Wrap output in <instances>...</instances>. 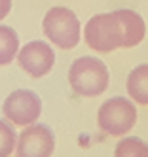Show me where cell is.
Segmentation results:
<instances>
[{"label":"cell","instance_id":"8992f818","mask_svg":"<svg viewBox=\"0 0 148 157\" xmlns=\"http://www.w3.org/2000/svg\"><path fill=\"white\" fill-rule=\"evenodd\" d=\"M17 64L27 76L38 80L48 76L55 66V51L50 42L30 40L17 51Z\"/></svg>","mask_w":148,"mask_h":157},{"label":"cell","instance_id":"6da1fadb","mask_svg":"<svg viewBox=\"0 0 148 157\" xmlns=\"http://www.w3.org/2000/svg\"><path fill=\"white\" fill-rule=\"evenodd\" d=\"M146 23L139 12L120 8L114 12L93 15L84 27V42L91 51L112 53L131 49L144 40Z\"/></svg>","mask_w":148,"mask_h":157},{"label":"cell","instance_id":"5b68a950","mask_svg":"<svg viewBox=\"0 0 148 157\" xmlns=\"http://www.w3.org/2000/svg\"><path fill=\"white\" fill-rule=\"evenodd\" d=\"M2 116L14 127H29L42 116V98L32 89H15L4 98Z\"/></svg>","mask_w":148,"mask_h":157},{"label":"cell","instance_id":"52a82bcc","mask_svg":"<svg viewBox=\"0 0 148 157\" xmlns=\"http://www.w3.org/2000/svg\"><path fill=\"white\" fill-rule=\"evenodd\" d=\"M55 151V132L46 123H32L17 136L15 157H51Z\"/></svg>","mask_w":148,"mask_h":157},{"label":"cell","instance_id":"7a4b0ae2","mask_svg":"<svg viewBox=\"0 0 148 157\" xmlns=\"http://www.w3.org/2000/svg\"><path fill=\"white\" fill-rule=\"evenodd\" d=\"M66 80L74 95L84 98H93L101 97L108 89L110 72L108 66L101 59L93 57V55H84V57L72 61Z\"/></svg>","mask_w":148,"mask_h":157},{"label":"cell","instance_id":"ba28073f","mask_svg":"<svg viewBox=\"0 0 148 157\" xmlns=\"http://www.w3.org/2000/svg\"><path fill=\"white\" fill-rule=\"evenodd\" d=\"M125 89H127V97L133 102L141 106H148V63L135 66L127 74Z\"/></svg>","mask_w":148,"mask_h":157},{"label":"cell","instance_id":"3957f363","mask_svg":"<svg viewBox=\"0 0 148 157\" xmlns=\"http://www.w3.org/2000/svg\"><path fill=\"white\" fill-rule=\"evenodd\" d=\"M42 30L51 46L59 49H74L82 38V23L70 8L55 6L46 12Z\"/></svg>","mask_w":148,"mask_h":157},{"label":"cell","instance_id":"8fae6325","mask_svg":"<svg viewBox=\"0 0 148 157\" xmlns=\"http://www.w3.org/2000/svg\"><path fill=\"white\" fill-rule=\"evenodd\" d=\"M17 144V132L14 125L4 117L0 119V157H11Z\"/></svg>","mask_w":148,"mask_h":157},{"label":"cell","instance_id":"7c38bea8","mask_svg":"<svg viewBox=\"0 0 148 157\" xmlns=\"http://www.w3.org/2000/svg\"><path fill=\"white\" fill-rule=\"evenodd\" d=\"M11 12V0H0V21H4Z\"/></svg>","mask_w":148,"mask_h":157},{"label":"cell","instance_id":"30bf717a","mask_svg":"<svg viewBox=\"0 0 148 157\" xmlns=\"http://www.w3.org/2000/svg\"><path fill=\"white\" fill-rule=\"evenodd\" d=\"M114 157H148V142L139 136H122L114 148Z\"/></svg>","mask_w":148,"mask_h":157},{"label":"cell","instance_id":"277c9868","mask_svg":"<svg viewBox=\"0 0 148 157\" xmlns=\"http://www.w3.org/2000/svg\"><path fill=\"white\" fill-rule=\"evenodd\" d=\"M137 125V106L127 97H110L99 106L97 127L114 138L125 136Z\"/></svg>","mask_w":148,"mask_h":157},{"label":"cell","instance_id":"9c48e42d","mask_svg":"<svg viewBox=\"0 0 148 157\" xmlns=\"http://www.w3.org/2000/svg\"><path fill=\"white\" fill-rule=\"evenodd\" d=\"M19 36L14 27L0 25V66H8L17 59Z\"/></svg>","mask_w":148,"mask_h":157}]
</instances>
